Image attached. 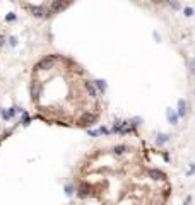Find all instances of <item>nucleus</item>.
<instances>
[{"instance_id":"f257e3e1","label":"nucleus","mask_w":195,"mask_h":205,"mask_svg":"<svg viewBox=\"0 0 195 205\" xmlns=\"http://www.w3.org/2000/svg\"><path fill=\"white\" fill-rule=\"evenodd\" d=\"M55 60H57V57H55V55H48V57L41 58V60L36 63L34 70H48V68H52V67H53Z\"/></svg>"},{"instance_id":"f03ea898","label":"nucleus","mask_w":195,"mask_h":205,"mask_svg":"<svg viewBox=\"0 0 195 205\" xmlns=\"http://www.w3.org/2000/svg\"><path fill=\"white\" fill-rule=\"evenodd\" d=\"M67 4H69V0H53L52 2V5H50V12H60L63 11L65 7H67Z\"/></svg>"},{"instance_id":"7ed1b4c3","label":"nucleus","mask_w":195,"mask_h":205,"mask_svg":"<svg viewBox=\"0 0 195 205\" xmlns=\"http://www.w3.org/2000/svg\"><path fill=\"white\" fill-rule=\"evenodd\" d=\"M96 120H98V116L93 115V113H84V115L80 116V125H84V126H91V125H94Z\"/></svg>"},{"instance_id":"20e7f679","label":"nucleus","mask_w":195,"mask_h":205,"mask_svg":"<svg viewBox=\"0 0 195 205\" xmlns=\"http://www.w3.org/2000/svg\"><path fill=\"white\" fill-rule=\"evenodd\" d=\"M89 191H91V186L87 183H82L79 186V190H77V195H79L80 198H86V197L89 195Z\"/></svg>"},{"instance_id":"39448f33","label":"nucleus","mask_w":195,"mask_h":205,"mask_svg":"<svg viewBox=\"0 0 195 205\" xmlns=\"http://www.w3.org/2000/svg\"><path fill=\"white\" fill-rule=\"evenodd\" d=\"M31 11V14L34 17H43L45 14H46V11H45V7H39V5H36V7H31L29 9Z\"/></svg>"},{"instance_id":"423d86ee","label":"nucleus","mask_w":195,"mask_h":205,"mask_svg":"<svg viewBox=\"0 0 195 205\" xmlns=\"http://www.w3.org/2000/svg\"><path fill=\"white\" fill-rule=\"evenodd\" d=\"M149 176L153 179H164L166 176H164V173H161V171H158V169H151L149 171Z\"/></svg>"},{"instance_id":"0eeeda50","label":"nucleus","mask_w":195,"mask_h":205,"mask_svg":"<svg viewBox=\"0 0 195 205\" xmlns=\"http://www.w3.org/2000/svg\"><path fill=\"white\" fill-rule=\"evenodd\" d=\"M187 115V103L183 99L178 101V116H185Z\"/></svg>"},{"instance_id":"6e6552de","label":"nucleus","mask_w":195,"mask_h":205,"mask_svg":"<svg viewBox=\"0 0 195 205\" xmlns=\"http://www.w3.org/2000/svg\"><path fill=\"white\" fill-rule=\"evenodd\" d=\"M84 87H86V91L89 92V96H91V98H96V87H94L93 84H91V82H86V84H84Z\"/></svg>"},{"instance_id":"1a4fd4ad","label":"nucleus","mask_w":195,"mask_h":205,"mask_svg":"<svg viewBox=\"0 0 195 205\" xmlns=\"http://www.w3.org/2000/svg\"><path fill=\"white\" fill-rule=\"evenodd\" d=\"M168 120H169V123H176V121H178V115H176V113H175V111H168Z\"/></svg>"},{"instance_id":"9d476101","label":"nucleus","mask_w":195,"mask_h":205,"mask_svg":"<svg viewBox=\"0 0 195 205\" xmlns=\"http://www.w3.org/2000/svg\"><path fill=\"white\" fill-rule=\"evenodd\" d=\"M94 84H96V87H98L101 92H105V91H106V82H105V80H94Z\"/></svg>"},{"instance_id":"9b49d317","label":"nucleus","mask_w":195,"mask_h":205,"mask_svg":"<svg viewBox=\"0 0 195 205\" xmlns=\"http://www.w3.org/2000/svg\"><path fill=\"white\" fill-rule=\"evenodd\" d=\"M31 94H33V101H38V98H39V96H38L39 94V89H38L34 84L31 85Z\"/></svg>"},{"instance_id":"f8f14e48","label":"nucleus","mask_w":195,"mask_h":205,"mask_svg":"<svg viewBox=\"0 0 195 205\" xmlns=\"http://www.w3.org/2000/svg\"><path fill=\"white\" fill-rule=\"evenodd\" d=\"M113 151H115V154H123L127 151V147H125V145H116Z\"/></svg>"},{"instance_id":"ddd939ff","label":"nucleus","mask_w":195,"mask_h":205,"mask_svg":"<svg viewBox=\"0 0 195 205\" xmlns=\"http://www.w3.org/2000/svg\"><path fill=\"white\" fill-rule=\"evenodd\" d=\"M29 121H31L29 115H27V113H22V125H29Z\"/></svg>"},{"instance_id":"4468645a","label":"nucleus","mask_w":195,"mask_h":205,"mask_svg":"<svg viewBox=\"0 0 195 205\" xmlns=\"http://www.w3.org/2000/svg\"><path fill=\"white\" fill-rule=\"evenodd\" d=\"M164 142H168V135H159L158 137V144H164Z\"/></svg>"},{"instance_id":"2eb2a0df","label":"nucleus","mask_w":195,"mask_h":205,"mask_svg":"<svg viewBox=\"0 0 195 205\" xmlns=\"http://www.w3.org/2000/svg\"><path fill=\"white\" fill-rule=\"evenodd\" d=\"M65 193L70 197V195L74 193V186H72V185H67V186H65Z\"/></svg>"},{"instance_id":"dca6fc26","label":"nucleus","mask_w":195,"mask_h":205,"mask_svg":"<svg viewBox=\"0 0 195 205\" xmlns=\"http://www.w3.org/2000/svg\"><path fill=\"white\" fill-rule=\"evenodd\" d=\"M5 21H7V22H11V21H16V14H12V12H11V14H7Z\"/></svg>"},{"instance_id":"f3484780","label":"nucleus","mask_w":195,"mask_h":205,"mask_svg":"<svg viewBox=\"0 0 195 205\" xmlns=\"http://www.w3.org/2000/svg\"><path fill=\"white\" fill-rule=\"evenodd\" d=\"M98 132H99V135H108V133H110V130H108V128H105V126H101Z\"/></svg>"},{"instance_id":"a211bd4d","label":"nucleus","mask_w":195,"mask_h":205,"mask_svg":"<svg viewBox=\"0 0 195 205\" xmlns=\"http://www.w3.org/2000/svg\"><path fill=\"white\" fill-rule=\"evenodd\" d=\"M185 16H193V9H192V7H187V9H185Z\"/></svg>"},{"instance_id":"6ab92c4d","label":"nucleus","mask_w":195,"mask_h":205,"mask_svg":"<svg viewBox=\"0 0 195 205\" xmlns=\"http://www.w3.org/2000/svg\"><path fill=\"white\" fill-rule=\"evenodd\" d=\"M16 111H17V108H11V110L7 111V115H9V118H12V116L16 115Z\"/></svg>"},{"instance_id":"aec40b11","label":"nucleus","mask_w":195,"mask_h":205,"mask_svg":"<svg viewBox=\"0 0 195 205\" xmlns=\"http://www.w3.org/2000/svg\"><path fill=\"white\" fill-rule=\"evenodd\" d=\"M9 43H11V46H16V45H17V38H14V36L9 38Z\"/></svg>"},{"instance_id":"412c9836","label":"nucleus","mask_w":195,"mask_h":205,"mask_svg":"<svg viewBox=\"0 0 195 205\" xmlns=\"http://www.w3.org/2000/svg\"><path fill=\"white\" fill-rule=\"evenodd\" d=\"M89 135L91 137H98V135H99V132H98V130H89Z\"/></svg>"},{"instance_id":"4be33fe9","label":"nucleus","mask_w":195,"mask_h":205,"mask_svg":"<svg viewBox=\"0 0 195 205\" xmlns=\"http://www.w3.org/2000/svg\"><path fill=\"white\" fill-rule=\"evenodd\" d=\"M4 45H5V36L0 34V46H4Z\"/></svg>"},{"instance_id":"5701e85b","label":"nucleus","mask_w":195,"mask_h":205,"mask_svg":"<svg viewBox=\"0 0 195 205\" xmlns=\"http://www.w3.org/2000/svg\"><path fill=\"white\" fill-rule=\"evenodd\" d=\"M2 116H4V120H11L9 115H7V111H2Z\"/></svg>"},{"instance_id":"b1692460","label":"nucleus","mask_w":195,"mask_h":205,"mask_svg":"<svg viewBox=\"0 0 195 205\" xmlns=\"http://www.w3.org/2000/svg\"><path fill=\"white\" fill-rule=\"evenodd\" d=\"M192 72H195V60H193V65H192Z\"/></svg>"},{"instance_id":"393cba45","label":"nucleus","mask_w":195,"mask_h":205,"mask_svg":"<svg viewBox=\"0 0 195 205\" xmlns=\"http://www.w3.org/2000/svg\"><path fill=\"white\" fill-rule=\"evenodd\" d=\"M185 205H187V203H185Z\"/></svg>"}]
</instances>
